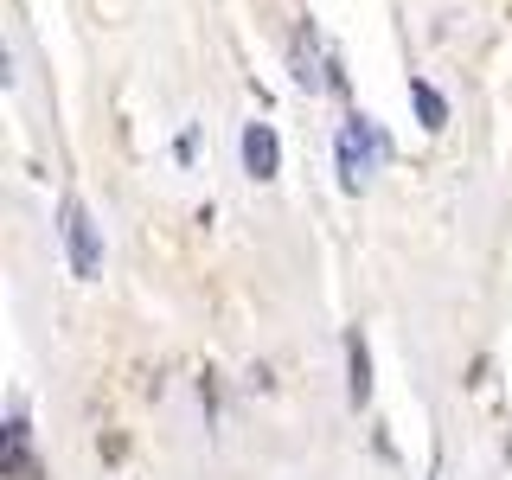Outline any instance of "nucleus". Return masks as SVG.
Listing matches in <instances>:
<instances>
[{"instance_id":"obj_5","label":"nucleus","mask_w":512,"mask_h":480,"mask_svg":"<svg viewBox=\"0 0 512 480\" xmlns=\"http://www.w3.org/2000/svg\"><path fill=\"white\" fill-rule=\"evenodd\" d=\"M295 84H301V90H320V84H333V77L320 71V58H314V39H308V32L295 39Z\"/></svg>"},{"instance_id":"obj_3","label":"nucleus","mask_w":512,"mask_h":480,"mask_svg":"<svg viewBox=\"0 0 512 480\" xmlns=\"http://www.w3.org/2000/svg\"><path fill=\"white\" fill-rule=\"evenodd\" d=\"M346 404H352V410L372 404V346H365L359 327L346 333Z\"/></svg>"},{"instance_id":"obj_1","label":"nucleus","mask_w":512,"mask_h":480,"mask_svg":"<svg viewBox=\"0 0 512 480\" xmlns=\"http://www.w3.org/2000/svg\"><path fill=\"white\" fill-rule=\"evenodd\" d=\"M64 256H71V276L77 282H96L103 276V237H96V224L84 212V199H64Z\"/></svg>"},{"instance_id":"obj_4","label":"nucleus","mask_w":512,"mask_h":480,"mask_svg":"<svg viewBox=\"0 0 512 480\" xmlns=\"http://www.w3.org/2000/svg\"><path fill=\"white\" fill-rule=\"evenodd\" d=\"M410 103H416V116H423L429 135H442V128H448V103H442V90L429 84V77H410Z\"/></svg>"},{"instance_id":"obj_2","label":"nucleus","mask_w":512,"mask_h":480,"mask_svg":"<svg viewBox=\"0 0 512 480\" xmlns=\"http://www.w3.org/2000/svg\"><path fill=\"white\" fill-rule=\"evenodd\" d=\"M244 173H250V180H276V173H282V141H276L269 122L244 128Z\"/></svg>"}]
</instances>
